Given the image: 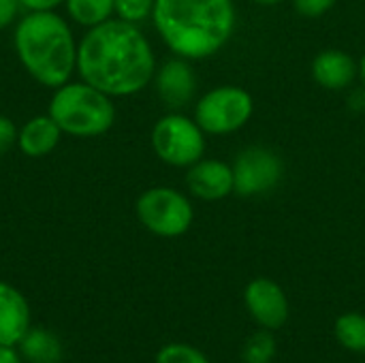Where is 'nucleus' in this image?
<instances>
[{
	"label": "nucleus",
	"instance_id": "2eb2a0df",
	"mask_svg": "<svg viewBox=\"0 0 365 363\" xmlns=\"http://www.w3.org/2000/svg\"><path fill=\"white\" fill-rule=\"evenodd\" d=\"M17 347L21 359L30 363H60L62 359L60 340L43 327H30Z\"/></svg>",
	"mask_w": 365,
	"mask_h": 363
},
{
	"label": "nucleus",
	"instance_id": "39448f33",
	"mask_svg": "<svg viewBox=\"0 0 365 363\" xmlns=\"http://www.w3.org/2000/svg\"><path fill=\"white\" fill-rule=\"evenodd\" d=\"M135 214L143 229L158 237H180L195 220L188 197L171 186H152L143 190L135 203Z\"/></svg>",
	"mask_w": 365,
	"mask_h": 363
},
{
	"label": "nucleus",
	"instance_id": "9b49d317",
	"mask_svg": "<svg viewBox=\"0 0 365 363\" xmlns=\"http://www.w3.org/2000/svg\"><path fill=\"white\" fill-rule=\"evenodd\" d=\"M190 195L203 201H220L233 195V169L216 158H201L186 171Z\"/></svg>",
	"mask_w": 365,
	"mask_h": 363
},
{
	"label": "nucleus",
	"instance_id": "4be33fe9",
	"mask_svg": "<svg viewBox=\"0 0 365 363\" xmlns=\"http://www.w3.org/2000/svg\"><path fill=\"white\" fill-rule=\"evenodd\" d=\"M17 143V128L15 122L6 116H0V156L6 154Z\"/></svg>",
	"mask_w": 365,
	"mask_h": 363
},
{
	"label": "nucleus",
	"instance_id": "dca6fc26",
	"mask_svg": "<svg viewBox=\"0 0 365 363\" xmlns=\"http://www.w3.org/2000/svg\"><path fill=\"white\" fill-rule=\"evenodd\" d=\"M68 19L81 28H94L115 15L113 0H66Z\"/></svg>",
	"mask_w": 365,
	"mask_h": 363
},
{
	"label": "nucleus",
	"instance_id": "20e7f679",
	"mask_svg": "<svg viewBox=\"0 0 365 363\" xmlns=\"http://www.w3.org/2000/svg\"><path fill=\"white\" fill-rule=\"evenodd\" d=\"M47 113L62 133L79 139L101 137L115 124L113 98L86 81H66L56 88Z\"/></svg>",
	"mask_w": 365,
	"mask_h": 363
},
{
	"label": "nucleus",
	"instance_id": "393cba45",
	"mask_svg": "<svg viewBox=\"0 0 365 363\" xmlns=\"http://www.w3.org/2000/svg\"><path fill=\"white\" fill-rule=\"evenodd\" d=\"M0 363H21V355L15 347H0Z\"/></svg>",
	"mask_w": 365,
	"mask_h": 363
},
{
	"label": "nucleus",
	"instance_id": "b1692460",
	"mask_svg": "<svg viewBox=\"0 0 365 363\" xmlns=\"http://www.w3.org/2000/svg\"><path fill=\"white\" fill-rule=\"evenodd\" d=\"M64 2L66 0H19L21 9L26 13H30V11H56Z\"/></svg>",
	"mask_w": 365,
	"mask_h": 363
},
{
	"label": "nucleus",
	"instance_id": "6ab92c4d",
	"mask_svg": "<svg viewBox=\"0 0 365 363\" xmlns=\"http://www.w3.org/2000/svg\"><path fill=\"white\" fill-rule=\"evenodd\" d=\"M156 363H210V359L195 347L190 344H167L158 351Z\"/></svg>",
	"mask_w": 365,
	"mask_h": 363
},
{
	"label": "nucleus",
	"instance_id": "4468645a",
	"mask_svg": "<svg viewBox=\"0 0 365 363\" xmlns=\"http://www.w3.org/2000/svg\"><path fill=\"white\" fill-rule=\"evenodd\" d=\"M62 135V128L49 113L34 116L26 120L21 128H17V148L28 158H43L58 148Z\"/></svg>",
	"mask_w": 365,
	"mask_h": 363
},
{
	"label": "nucleus",
	"instance_id": "f03ea898",
	"mask_svg": "<svg viewBox=\"0 0 365 363\" xmlns=\"http://www.w3.org/2000/svg\"><path fill=\"white\" fill-rule=\"evenodd\" d=\"M152 21L175 56L203 60L231 41L235 6L233 0H156Z\"/></svg>",
	"mask_w": 365,
	"mask_h": 363
},
{
	"label": "nucleus",
	"instance_id": "412c9836",
	"mask_svg": "<svg viewBox=\"0 0 365 363\" xmlns=\"http://www.w3.org/2000/svg\"><path fill=\"white\" fill-rule=\"evenodd\" d=\"M291 2H293V9H295L302 17L314 19V17H321V15H325L327 11H331L334 4H336L338 0H291Z\"/></svg>",
	"mask_w": 365,
	"mask_h": 363
},
{
	"label": "nucleus",
	"instance_id": "f8f14e48",
	"mask_svg": "<svg viewBox=\"0 0 365 363\" xmlns=\"http://www.w3.org/2000/svg\"><path fill=\"white\" fill-rule=\"evenodd\" d=\"M30 327L28 300L13 285L0 280V347H17Z\"/></svg>",
	"mask_w": 365,
	"mask_h": 363
},
{
	"label": "nucleus",
	"instance_id": "bb28decb",
	"mask_svg": "<svg viewBox=\"0 0 365 363\" xmlns=\"http://www.w3.org/2000/svg\"><path fill=\"white\" fill-rule=\"evenodd\" d=\"M257 4H261V6H274V4H278V2H282V0H255Z\"/></svg>",
	"mask_w": 365,
	"mask_h": 363
},
{
	"label": "nucleus",
	"instance_id": "f257e3e1",
	"mask_svg": "<svg viewBox=\"0 0 365 363\" xmlns=\"http://www.w3.org/2000/svg\"><path fill=\"white\" fill-rule=\"evenodd\" d=\"M156 58L137 24L107 19L88 28L77 45V75L81 81L124 98L141 92L154 79Z\"/></svg>",
	"mask_w": 365,
	"mask_h": 363
},
{
	"label": "nucleus",
	"instance_id": "5701e85b",
	"mask_svg": "<svg viewBox=\"0 0 365 363\" xmlns=\"http://www.w3.org/2000/svg\"><path fill=\"white\" fill-rule=\"evenodd\" d=\"M19 13H21L19 0H0V30H4L11 24H15Z\"/></svg>",
	"mask_w": 365,
	"mask_h": 363
},
{
	"label": "nucleus",
	"instance_id": "423d86ee",
	"mask_svg": "<svg viewBox=\"0 0 365 363\" xmlns=\"http://www.w3.org/2000/svg\"><path fill=\"white\" fill-rule=\"evenodd\" d=\"M152 150L169 167L188 169L205 154V133L184 113H167L152 126Z\"/></svg>",
	"mask_w": 365,
	"mask_h": 363
},
{
	"label": "nucleus",
	"instance_id": "a878e982",
	"mask_svg": "<svg viewBox=\"0 0 365 363\" xmlns=\"http://www.w3.org/2000/svg\"><path fill=\"white\" fill-rule=\"evenodd\" d=\"M359 79H361V83L365 86V53L361 56V60H359Z\"/></svg>",
	"mask_w": 365,
	"mask_h": 363
},
{
	"label": "nucleus",
	"instance_id": "aec40b11",
	"mask_svg": "<svg viewBox=\"0 0 365 363\" xmlns=\"http://www.w3.org/2000/svg\"><path fill=\"white\" fill-rule=\"evenodd\" d=\"M154 2L156 0H113L115 17L139 26L141 21L152 17Z\"/></svg>",
	"mask_w": 365,
	"mask_h": 363
},
{
	"label": "nucleus",
	"instance_id": "a211bd4d",
	"mask_svg": "<svg viewBox=\"0 0 365 363\" xmlns=\"http://www.w3.org/2000/svg\"><path fill=\"white\" fill-rule=\"evenodd\" d=\"M276 351H278V344L272 332L261 329L255 336H250V340L246 342L242 359L244 363H272L276 357Z\"/></svg>",
	"mask_w": 365,
	"mask_h": 363
},
{
	"label": "nucleus",
	"instance_id": "6e6552de",
	"mask_svg": "<svg viewBox=\"0 0 365 363\" xmlns=\"http://www.w3.org/2000/svg\"><path fill=\"white\" fill-rule=\"evenodd\" d=\"M231 169L233 193L240 197H259L272 193L284 173L280 156L265 145H250L242 150Z\"/></svg>",
	"mask_w": 365,
	"mask_h": 363
},
{
	"label": "nucleus",
	"instance_id": "f3484780",
	"mask_svg": "<svg viewBox=\"0 0 365 363\" xmlns=\"http://www.w3.org/2000/svg\"><path fill=\"white\" fill-rule=\"evenodd\" d=\"M338 342L351 353H365V315L346 312L334 325Z\"/></svg>",
	"mask_w": 365,
	"mask_h": 363
},
{
	"label": "nucleus",
	"instance_id": "7ed1b4c3",
	"mask_svg": "<svg viewBox=\"0 0 365 363\" xmlns=\"http://www.w3.org/2000/svg\"><path fill=\"white\" fill-rule=\"evenodd\" d=\"M15 53L24 71L45 88H60L77 73V39L56 11H30L15 24Z\"/></svg>",
	"mask_w": 365,
	"mask_h": 363
},
{
	"label": "nucleus",
	"instance_id": "9d476101",
	"mask_svg": "<svg viewBox=\"0 0 365 363\" xmlns=\"http://www.w3.org/2000/svg\"><path fill=\"white\" fill-rule=\"evenodd\" d=\"M154 83L158 98L169 109H182L192 103L197 92V75L186 58H171L160 64L154 73Z\"/></svg>",
	"mask_w": 365,
	"mask_h": 363
},
{
	"label": "nucleus",
	"instance_id": "0eeeda50",
	"mask_svg": "<svg viewBox=\"0 0 365 363\" xmlns=\"http://www.w3.org/2000/svg\"><path fill=\"white\" fill-rule=\"evenodd\" d=\"M255 111L252 96L240 86H218L195 105V122L207 135H229L244 128Z\"/></svg>",
	"mask_w": 365,
	"mask_h": 363
},
{
	"label": "nucleus",
	"instance_id": "ddd939ff",
	"mask_svg": "<svg viewBox=\"0 0 365 363\" xmlns=\"http://www.w3.org/2000/svg\"><path fill=\"white\" fill-rule=\"evenodd\" d=\"M312 77L325 90H344L359 77V62L344 49H323L312 60Z\"/></svg>",
	"mask_w": 365,
	"mask_h": 363
},
{
	"label": "nucleus",
	"instance_id": "1a4fd4ad",
	"mask_svg": "<svg viewBox=\"0 0 365 363\" xmlns=\"http://www.w3.org/2000/svg\"><path fill=\"white\" fill-rule=\"evenodd\" d=\"M244 302L250 317L263 329H280L289 319V300L282 287L272 278H255L244 291Z\"/></svg>",
	"mask_w": 365,
	"mask_h": 363
}]
</instances>
